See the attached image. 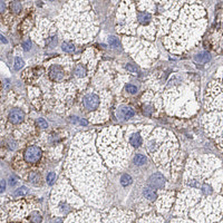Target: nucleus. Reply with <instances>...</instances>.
I'll return each mask as SVG.
<instances>
[{"label": "nucleus", "instance_id": "obj_2", "mask_svg": "<svg viewBox=\"0 0 223 223\" xmlns=\"http://www.w3.org/2000/svg\"><path fill=\"white\" fill-rule=\"evenodd\" d=\"M42 152L39 147L31 146L28 147L24 154L25 160L29 163H35L39 160L41 157Z\"/></svg>", "mask_w": 223, "mask_h": 223}, {"label": "nucleus", "instance_id": "obj_24", "mask_svg": "<svg viewBox=\"0 0 223 223\" xmlns=\"http://www.w3.org/2000/svg\"><path fill=\"white\" fill-rule=\"evenodd\" d=\"M32 46V43L30 40H27L25 42H24L23 44V48L24 51H28L31 49Z\"/></svg>", "mask_w": 223, "mask_h": 223}, {"label": "nucleus", "instance_id": "obj_19", "mask_svg": "<svg viewBox=\"0 0 223 223\" xmlns=\"http://www.w3.org/2000/svg\"><path fill=\"white\" fill-rule=\"evenodd\" d=\"M75 74L79 77H84L86 75L87 71L85 68L81 65H78L75 69Z\"/></svg>", "mask_w": 223, "mask_h": 223}, {"label": "nucleus", "instance_id": "obj_14", "mask_svg": "<svg viewBox=\"0 0 223 223\" xmlns=\"http://www.w3.org/2000/svg\"><path fill=\"white\" fill-rule=\"evenodd\" d=\"M133 180L131 176L128 174L123 175L121 178V183L123 187H127L132 183Z\"/></svg>", "mask_w": 223, "mask_h": 223}, {"label": "nucleus", "instance_id": "obj_25", "mask_svg": "<svg viewBox=\"0 0 223 223\" xmlns=\"http://www.w3.org/2000/svg\"><path fill=\"white\" fill-rule=\"evenodd\" d=\"M126 68L128 71H130L133 73H136L137 71V68H136L135 66L132 65V64H127L126 66Z\"/></svg>", "mask_w": 223, "mask_h": 223}, {"label": "nucleus", "instance_id": "obj_4", "mask_svg": "<svg viewBox=\"0 0 223 223\" xmlns=\"http://www.w3.org/2000/svg\"><path fill=\"white\" fill-rule=\"evenodd\" d=\"M149 184L153 189H161L165 185V179L160 174H155L150 178Z\"/></svg>", "mask_w": 223, "mask_h": 223}, {"label": "nucleus", "instance_id": "obj_31", "mask_svg": "<svg viewBox=\"0 0 223 223\" xmlns=\"http://www.w3.org/2000/svg\"><path fill=\"white\" fill-rule=\"evenodd\" d=\"M50 1H53V0H50Z\"/></svg>", "mask_w": 223, "mask_h": 223}, {"label": "nucleus", "instance_id": "obj_10", "mask_svg": "<svg viewBox=\"0 0 223 223\" xmlns=\"http://www.w3.org/2000/svg\"><path fill=\"white\" fill-rule=\"evenodd\" d=\"M142 139L139 133L132 134L130 137V142L135 148L139 147L142 144Z\"/></svg>", "mask_w": 223, "mask_h": 223}, {"label": "nucleus", "instance_id": "obj_30", "mask_svg": "<svg viewBox=\"0 0 223 223\" xmlns=\"http://www.w3.org/2000/svg\"><path fill=\"white\" fill-rule=\"evenodd\" d=\"M81 124H83V125H87V124H88V122L87 121H86L85 119H82L81 120Z\"/></svg>", "mask_w": 223, "mask_h": 223}, {"label": "nucleus", "instance_id": "obj_16", "mask_svg": "<svg viewBox=\"0 0 223 223\" xmlns=\"http://www.w3.org/2000/svg\"><path fill=\"white\" fill-rule=\"evenodd\" d=\"M62 49L63 51L68 52V53L73 52L75 51V46L71 43L63 42L62 45Z\"/></svg>", "mask_w": 223, "mask_h": 223}, {"label": "nucleus", "instance_id": "obj_6", "mask_svg": "<svg viewBox=\"0 0 223 223\" xmlns=\"http://www.w3.org/2000/svg\"><path fill=\"white\" fill-rule=\"evenodd\" d=\"M135 115V112L132 108L129 107H122L118 109L117 116L120 120L127 121Z\"/></svg>", "mask_w": 223, "mask_h": 223}, {"label": "nucleus", "instance_id": "obj_26", "mask_svg": "<svg viewBox=\"0 0 223 223\" xmlns=\"http://www.w3.org/2000/svg\"><path fill=\"white\" fill-rule=\"evenodd\" d=\"M17 179L14 176H11L9 178V184L11 186H14L16 184H17Z\"/></svg>", "mask_w": 223, "mask_h": 223}, {"label": "nucleus", "instance_id": "obj_13", "mask_svg": "<svg viewBox=\"0 0 223 223\" xmlns=\"http://www.w3.org/2000/svg\"><path fill=\"white\" fill-rule=\"evenodd\" d=\"M133 162L137 166H142L146 164L147 162V157L142 154H137L135 156Z\"/></svg>", "mask_w": 223, "mask_h": 223}, {"label": "nucleus", "instance_id": "obj_20", "mask_svg": "<svg viewBox=\"0 0 223 223\" xmlns=\"http://www.w3.org/2000/svg\"><path fill=\"white\" fill-rule=\"evenodd\" d=\"M30 180L32 184H36L39 183L40 180L39 175L36 172H32L30 176Z\"/></svg>", "mask_w": 223, "mask_h": 223}, {"label": "nucleus", "instance_id": "obj_7", "mask_svg": "<svg viewBox=\"0 0 223 223\" xmlns=\"http://www.w3.org/2000/svg\"><path fill=\"white\" fill-rule=\"evenodd\" d=\"M25 118V113L19 109H14L10 113L9 119L12 124H19L23 121Z\"/></svg>", "mask_w": 223, "mask_h": 223}, {"label": "nucleus", "instance_id": "obj_3", "mask_svg": "<svg viewBox=\"0 0 223 223\" xmlns=\"http://www.w3.org/2000/svg\"><path fill=\"white\" fill-rule=\"evenodd\" d=\"M99 96L96 94H87L83 99V104L88 110H96L99 107Z\"/></svg>", "mask_w": 223, "mask_h": 223}, {"label": "nucleus", "instance_id": "obj_28", "mask_svg": "<svg viewBox=\"0 0 223 223\" xmlns=\"http://www.w3.org/2000/svg\"><path fill=\"white\" fill-rule=\"evenodd\" d=\"M6 9V5L2 1L0 0V14L2 13L5 11Z\"/></svg>", "mask_w": 223, "mask_h": 223}, {"label": "nucleus", "instance_id": "obj_12", "mask_svg": "<svg viewBox=\"0 0 223 223\" xmlns=\"http://www.w3.org/2000/svg\"><path fill=\"white\" fill-rule=\"evenodd\" d=\"M108 42L111 48L119 49L121 48V42L119 40L114 36H110L108 39Z\"/></svg>", "mask_w": 223, "mask_h": 223}, {"label": "nucleus", "instance_id": "obj_21", "mask_svg": "<svg viewBox=\"0 0 223 223\" xmlns=\"http://www.w3.org/2000/svg\"><path fill=\"white\" fill-rule=\"evenodd\" d=\"M126 89L127 92L131 94H136L137 92V88L136 87L135 85H134L128 84L126 87Z\"/></svg>", "mask_w": 223, "mask_h": 223}, {"label": "nucleus", "instance_id": "obj_15", "mask_svg": "<svg viewBox=\"0 0 223 223\" xmlns=\"http://www.w3.org/2000/svg\"><path fill=\"white\" fill-rule=\"evenodd\" d=\"M28 191L29 189L27 187L23 186L15 191V195L16 196H23L27 195L28 194Z\"/></svg>", "mask_w": 223, "mask_h": 223}, {"label": "nucleus", "instance_id": "obj_17", "mask_svg": "<svg viewBox=\"0 0 223 223\" xmlns=\"http://www.w3.org/2000/svg\"><path fill=\"white\" fill-rule=\"evenodd\" d=\"M25 65V62L23 59L20 57H16L15 59L14 68L15 70L19 71Z\"/></svg>", "mask_w": 223, "mask_h": 223}, {"label": "nucleus", "instance_id": "obj_29", "mask_svg": "<svg viewBox=\"0 0 223 223\" xmlns=\"http://www.w3.org/2000/svg\"><path fill=\"white\" fill-rule=\"evenodd\" d=\"M0 41L2 42H3V44H7L8 43L7 40L6 39L3 35H2L1 34H0Z\"/></svg>", "mask_w": 223, "mask_h": 223}, {"label": "nucleus", "instance_id": "obj_22", "mask_svg": "<svg viewBox=\"0 0 223 223\" xmlns=\"http://www.w3.org/2000/svg\"><path fill=\"white\" fill-rule=\"evenodd\" d=\"M56 175L54 172H50L47 176V182L49 185H52L55 179Z\"/></svg>", "mask_w": 223, "mask_h": 223}, {"label": "nucleus", "instance_id": "obj_1", "mask_svg": "<svg viewBox=\"0 0 223 223\" xmlns=\"http://www.w3.org/2000/svg\"><path fill=\"white\" fill-rule=\"evenodd\" d=\"M61 19L63 21L62 28L71 24L63 30H69L73 39H79V30L80 39H89L96 30L93 13L87 0L69 1L65 5Z\"/></svg>", "mask_w": 223, "mask_h": 223}, {"label": "nucleus", "instance_id": "obj_18", "mask_svg": "<svg viewBox=\"0 0 223 223\" xmlns=\"http://www.w3.org/2000/svg\"><path fill=\"white\" fill-rule=\"evenodd\" d=\"M11 9L13 12L15 14H19L21 10V5L19 1H14L11 5Z\"/></svg>", "mask_w": 223, "mask_h": 223}, {"label": "nucleus", "instance_id": "obj_5", "mask_svg": "<svg viewBox=\"0 0 223 223\" xmlns=\"http://www.w3.org/2000/svg\"><path fill=\"white\" fill-rule=\"evenodd\" d=\"M49 76L53 80L59 82L64 76V72L59 65H53L49 71Z\"/></svg>", "mask_w": 223, "mask_h": 223}, {"label": "nucleus", "instance_id": "obj_9", "mask_svg": "<svg viewBox=\"0 0 223 223\" xmlns=\"http://www.w3.org/2000/svg\"><path fill=\"white\" fill-rule=\"evenodd\" d=\"M211 55L208 52L203 51L197 54L194 58V59L198 63L205 64L209 62L211 60Z\"/></svg>", "mask_w": 223, "mask_h": 223}, {"label": "nucleus", "instance_id": "obj_27", "mask_svg": "<svg viewBox=\"0 0 223 223\" xmlns=\"http://www.w3.org/2000/svg\"><path fill=\"white\" fill-rule=\"evenodd\" d=\"M6 181L4 180H0V193L4 192V191L6 189Z\"/></svg>", "mask_w": 223, "mask_h": 223}, {"label": "nucleus", "instance_id": "obj_11", "mask_svg": "<svg viewBox=\"0 0 223 223\" xmlns=\"http://www.w3.org/2000/svg\"><path fill=\"white\" fill-rule=\"evenodd\" d=\"M144 197L150 201L155 200L157 198V195L155 191L152 187H146L144 190Z\"/></svg>", "mask_w": 223, "mask_h": 223}, {"label": "nucleus", "instance_id": "obj_23", "mask_svg": "<svg viewBox=\"0 0 223 223\" xmlns=\"http://www.w3.org/2000/svg\"><path fill=\"white\" fill-rule=\"evenodd\" d=\"M37 123L39 125V126L42 128H46L48 127L47 122H46L45 119H44L43 118L38 119V120L37 121Z\"/></svg>", "mask_w": 223, "mask_h": 223}, {"label": "nucleus", "instance_id": "obj_8", "mask_svg": "<svg viewBox=\"0 0 223 223\" xmlns=\"http://www.w3.org/2000/svg\"><path fill=\"white\" fill-rule=\"evenodd\" d=\"M137 20L141 25H149L152 21V15L147 11H140L138 13Z\"/></svg>", "mask_w": 223, "mask_h": 223}]
</instances>
